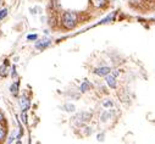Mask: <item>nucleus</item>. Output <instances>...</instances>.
I'll return each instance as SVG.
<instances>
[{"label": "nucleus", "mask_w": 155, "mask_h": 144, "mask_svg": "<svg viewBox=\"0 0 155 144\" xmlns=\"http://www.w3.org/2000/svg\"><path fill=\"white\" fill-rule=\"evenodd\" d=\"M77 22H78V16H77L76 12H65L62 15V26L66 30H73L76 27Z\"/></svg>", "instance_id": "obj_1"}, {"label": "nucleus", "mask_w": 155, "mask_h": 144, "mask_svg": "<svg viewBox=\"0 0 155 144\" xmlns=\"http://www.w3.org/2000/svg\"><path fill=\"white\" fill-rule=\"evenodd\" d=\"M90 119H92V114L87 112V111L78 112L75 117V120H76L77 123H87L88 121H90Z\"/></svg>", "instance_id": "obj_2"}, {"label": "nucleus", "mask_w": 155, "mask_h": 144, "mask_svg": "<svg viewBox=\"0 0 155 144\" xmlns=\"http://www.w3.org/2000/svg\"><path fill=\"white\" fill-rule=\"evenodd\" d=\"M94 73L97 76H100V77H105L108 76L109 73H111V69L108 67V66H101V67H98L94 70Z\"/></svg>", "instance_id": "obj_3"}, {"label": "nucleus", "mask_w": 155, "mask_h": 144, "mask_svg": "<svg viewBox=\"0 0 155 144\" xmlns=\"http://www.w3.org/2000/svg\"><path fill=\"white\" fill-rule=\"evenodd\" d=\"M105 81H106V84L111 88V89H115L117 87V82H116V77L112 75V73H109L108 76H105Z\"/></svg>", "instance_id": "obj_4"}, {"label": "nucleus", "mask_w": 155, "mask_h": 144, "mask_svg": "<svg viewBox=\"0 0 155 144\" xmlns=\"http://www.w3.org/2000/svg\"><path fill=\"white\" fill-rule=\"evenodd\" d=\"M20 105H21V109L23 110V111H26L28 108H30V100H28V98L27 97H22L21 99H20Z\"/></svg>", "instance_id": "obj_5"}, {"label": "nucleus", "mask_w": 155, "mask_h": 144, "mask_svg": "<svg viewBox=\"0 0 155 144\" xmlns=\"http://www.w3.org/2000/svg\"><path fill=\"white\" fill-rule=\"evenodd\" d=\"M50 44H51L50 41H41V42H37V43H35V48L39 49V50H43V49L48 48Z\"/></svg>", "instance_id": "obj_6"}, {"label": "nucleus", "mask_w": 155, "mask_h": 144, "mask_svg": "<svg viewBox=\"0 0 155 144\" xmlns=\"http://www.w3.org/2000/svg\"><path fill=\"white\" fill-rule=\"evenodd\" d=\"M108 3V0H92V5L97 9H101V7H104Z\"/></svg>", "instance_id": "obj_7"}, {"label": "nucleus", "mask_w": 155, "mask_h": 144, "mask_svg": "<svg viewBox=\"0 0 155 144\" xmlns=\"http://www.w3.org/2000/svg\"><path fill=\"white\" fill-rule=\"evenodd\" d=\"M18 86H20V82L18 81H16L15 83H12L11 84V87H10V92L14 95H17L18 94Z\"/></svg>", "instance_id": "obj_8"}, {"label": "nucleus", "mask_w": 155, "mask_h": 144, "mask_svg": "<svg viewBox=\"0 0 155 144\" xmlns=\"http://www.w3.org/2000/svg\"><path fill=\"white\" fill-rule=\"evenodd\" d=\"M110 117H111V112L106 110V111H104V112L101 114V116H100V120H101L103 122H106V121L110 119Z\"/></svg>", "instance_id": "obj_9"}, {"label": "nucleus", "mask_w": 155, "mask_h": 144, "mask_svg": "<svg viewBox=\"0 0 155 144\" xmlns=\"http://www.w3.org/2000/svg\"><path fill=\"white\" fill-rule=\"evenodd\" d=\"M63 110L67 111V112H75L76 106L73 105V104H65V105H63Z\"/></svg>", "instance_id": "obj_10"}, {"label": "nucleus", "mask_w": 155, "mask_h": 144, "mask_svg": "<svg viewBox=\"0 0 155 144\" xmlns=\"http://www.w3.org/2000/svg\"><path fill=\"white\" fill-rule=\"evenodd\" d=\"M90 87H92V86H90V83H89L88 81H84V82L81 84V92H83V93H84V92H87V90L90 89Z\"/></svg>", "instance_id": "obj_11"}, {"label": "nucleus", "mask_w": 155, "mask_h": 144, "mask_svg": "<svg viewBox=\"0 0 155 144\" xmlns=\"http://www.w3.org/2000/svg\"><path fill=\"white\" fill-rule=\"evenodd\" d=\"M114 17H115V12H112L111 15H109L106 18H104V20H103L100 23H101V24H103V23H109V22H111V21L114 20Z\"/></svg>", "instance_id": "obj_12"}, {"label": "nucleus", "mask_w": 155, "mask_h": 144, "mask_svg": "<svg viewBox=\"0 0 155 144\" xmlns=\"http://www.w3.org/2000/svg\"><path fill=\"white\" fill-rule=\"evenodd\" d=\"M5 136H6V129L0 126V142L5 139Z\"/></svg>", "instance_id": "obj_13"}, {"label": "nucleus", "mask_w": 155, "mask_h": 144, "mask_svg": "<svg viewBox=\"0 0 155 144\" xmlns=\"http://www.w3.org/2000/svg\"><path fill=\"white\" fill-rule=\"evenodd\" d=\"M7 16V9H1L0 10V20H4Z\"/></svg>", "instance_id": "obj_14"}, {"label": "nucleus", "mask_w": 155, "mask_h": 144, "mask_svg": "<svg viewBox=\"0 0 155 144\" xmlns=\"http://www.w3.org/2000/svg\"><path fill=\"white\" fill-rule=\"evenodd\" d=\"M128 1H130V4H131V5H133V6H137V5L143 4V1H144V0H128Z\"/></svg>", "instance_id": "obj_15"}, {"label": "nucleus", "mask_w": 155, "mask_h": 144, "mask_svg": "<svg viewBox=\"0 0 155 144\" xmlns=\"http://www.w3.org/2000/svg\"><path fill=\"white\" fill-rule=\"evenodd\" d=\"M103 105H104L105 108H111L112 106V101L111 100H106V101L103 103Z\"/></svg>", "instance_id": "obj_16"}, {"label": "nucleus", "mask_w": 155, "mask_h": 144, "mask_svg": "<svg viewBox=\"0 0 155 144\" xmlns=\"http://www.w3.org/2000/svg\"><path fill=\"white\" fill-rule=\"evenodd\" d=\"M37 38H38L37 34H28V35H27V39H28V41H35Z\"/></svg>", "instance_id": "obj_17"}, {"label": "nucleus", "mask_w": 155, "mask_h": 144, "mask_svg": "<svg viewBox=\"0 0 155 144\" xmlns=\"http://www.w3.org/2000/svg\"><path fill=\"white\" fill-rule=\"evenodd\" d=\"M21 117H22V121H23L24 123L27 122V117H26V112H24V111H23V114H22V116H21Z\"/></svg>", "instance_id": "obj_18"}, {"label": "nucleus", "mask_w": 155, "mask_h": 144, "mask_svg": "<svg viewBox=\"0 0 155 144\" xmlns=\"http://www.w3.org/2000/svg\"><path fill=\"white\" fill-rule=\"evenodd\" d=\"M11 75H12V77H14V78L17 77V73H16V71H15V66L12 67V73H11Z\"/></svg>", "instance_id": "obj_19"}, {"label": "nucleus", "mask_w": 155, "mask_h": 144, "mask_svg": "<svg viewBox=\"0 0 155 144\" xmlns=\"http://www.w3.org/2000/svg\"><path fill=\"white\" fill-rule=\"evenodd\" d=\"M98 140H100V142L104 140V134H99L98 136Z\"/></svg>", "instance_id": "obj_20"}, {"label": "nucleus", "mask_w": 155, "mask_h": 144, "mask_svg": "<svg viewBox=\"0 0 155 144\" xmlns=\"http://www.w3.org/2000/svg\"><path fill=\"white\" fill-rule=\"evenodd\" d=\"M119 73H120V71H119V70H115V71L112 72V75H114L115 77H117V76H119Z\"/></svg>", "instance_id": "obj_21"}, {"label": "nucleus", "mask_w": 155, "mask_h": 144, "mask_svg": "<svg viewBox=\"0 0 155 144\" xmlns=\"http://www.w3.org/2000/svg\"><path fill=\"white\" fill-rule=\"evenodd\" d=\"M4 121V115L1 114V112H0V123H1Z\"/></svg>", "instance_id": "obj_22"}, {"label": "nucleus", "mask_w": 155, "mask_h": 144, "mask_svg": "<svg viewBox=\"0 0 155 144\" xmlns=\"http://www.w3.org/2000/svg\"><path fill=\"white\" fill-rule=\"evenodd\" d=\"M144 1H147V3H153V1H155V0H144Z\"/></svg>", "instance_id": "obj_23"}]
</instances>
